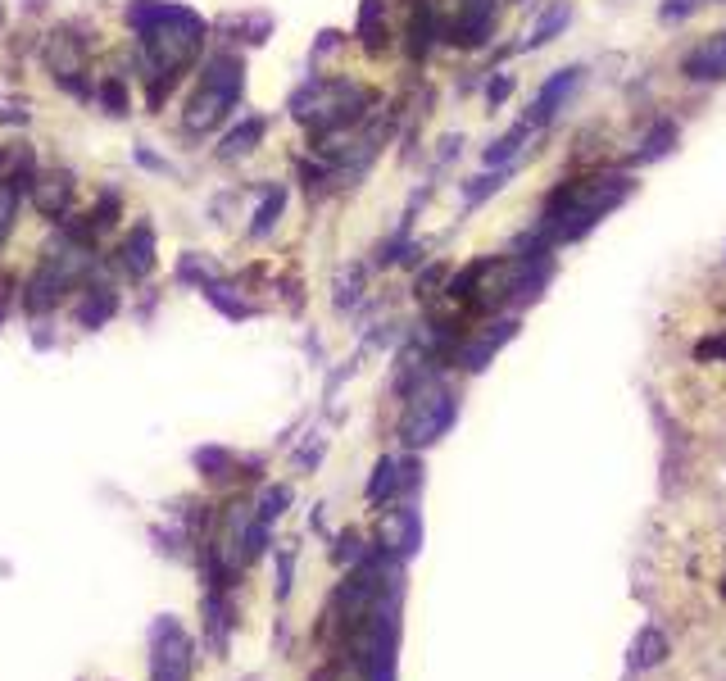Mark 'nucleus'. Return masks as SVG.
<instances>
[{"instance_id": "obj_9", "label": "nucleus", "mask_w": 726, "mask_h": 681, "mask_svg": "<svg viewBox=\"0 0 726 681\" xmlns=\"http://www.w3.org/2000/svg\"><path fill=\"white\" fill-rule=\"evenodd\" d=\"M264 137V119H246L241 123V128L232 132V137L223 141V150H218V155L223 159H236V155H250V150H255V141Z\"/></svg>"}, {"instance_id": "obj_5", "label": "nucleus", "mask_w": 726, "mask_h": 681, "mask_svg": "<svg viewBox=\"0 0 726 681\" xmlns=\"http://www.w3.org/2000/svg\"><path fill=\"white\" fill-rule=\"evenodd\" d=\"M686 78H699V82L726 78V32H713L699 50H690L686 55Z\"/></svg>"}, {"instance_id": "obj_6", "label": "nucleus", "mask_w": 726, "mask_h": 681, "mask_svg": "<svg viewBox=\"0 0 726 681\" xmlns=\"http://www.w3.org/2000/svg\"><path fill=\"white\" fill-rule=\"evenodd\" d=\"M577 82H581V69H559L554 73L545 87H540V96H536V105H531V123H545V119H554V109L563 105V100L577 91Z\"/></svg>"}, {"instance_id": "obj_2", "label": "nucleus", "mask_w": 726, "mask_h": 681, "mask_svg": "<svg viewBox=\"0 0 726 681\" xmlns=\"http://www.w3.org/2000/svg\"><path fill=\"white\" fill-rule=\"evenodd\" d=\"M241 73L246 69H241V60H232V55L209 64L205 82H200V91L187 105V128L191 132H214L218 123L227 119V109H232L236 96H241Z\"/></svg>"}, {"instance_id": "obj_8", "label": "nucleus", "mask_w": 726, "mask_h": 681, "mask_svg": "<svg viewBox=\"0 0 726 681\" xmlns=\"http://www.w3.org/2000/svg\"><path fill=\"white\" fill-rule=\"evenodd\" d=\"M568 19H572V5L568 0H554L550 10L540 14V23H536V32H531L527 46H545V41H554L563 28H568Z\"/></svg>"}, {"instance_id": "obj_3", "label": "nucleus", "mask_w": 726, "mask_h": 681, "mask_svg": "<svg viewBox=\"0 0 726 681\" xmlns=\"http://www.w3.org/2000/svg\"><path fill=\"white\" fill-rule=\"evenodd\" d=\"M454 423V395L450 391H427L413 400L409 418H404V441L427 445Z\"/></svg>"}, {"instance_id": "obj_1", "label": "nucleus", "mask_w": 726, "mask_h": 681, "mask_svg": "<svg viewBox=\"0 0 726 681\" xmlns=\"http://www.w3.org/2000/svg\"><path fill=\"white\" fill-rule=\"evenodd\" d=\"M128 23L141 32V46L155 60V73H182L200 55V41H205V23L182 5H168V0L128 5Z\"/></svg>"}, {"instance_id": "obj_11", "label": "nucleus", "mask_w": 726, "mask_h": 681, "mask_svg": "<svg viewBox=\"0 0 726 681\" xmlns=\"http://www.w3.org/2000/svg\"><path fill=\"white\" fill-rule=\"evenodd\" d=\"M109 314H114V296H109V291H100V296H87V305L78 309L82 327H100Z\"/></svg>"}, {"instance_id": "obj_14", "label": "nucleus", "mask_w": 726, "mask_h": 681, "mask_svg": "<svg viewBox=\"0 0 726 681\" xmlns=\"http://www.w3.org/2000/svg\"><path fill=\"white\" fill-rule=\"evenodd\" d=\"M96 96L105 100L109 114H123V109H128V91H123V82H118V78H105V82H100Z\"/></svg>"}, {"instance_id": "obj_20", "label": "nucleus", "mask_w": 726, "mask_h": 681, "mask_svg": "<svg viewBox=\"0 0 726 681\" xmlns=\"http://www.w3.org/2000/svg\"><path fill=\"white\" fill-rule=\"evenodd\" d=\"M509 91H513V82H509V78H495V82H491V105H500V100L509 96Z\"/></svg>"}, {"instance_id": "obj_10", "label": "nucleus", "mask_w": 726, "mask_h": 681, "mask_svg": "<svg viewBox=\"0 0 726 681\" xmlns=\"http://www.w3.org/2000/svg\"><path fill=\"white\" fill-rule=\"evenodd\" d=\"M32 200H37L41 214H59L64 200H69V182L64 178H41L37 187H32Z\"/></svg>"}, {"instance_id": "obj_17", "label": "nucleus", "mask_w": 726, "mask_h": 681, "mask_svg": "<svg viewBox=\"0 0 726 681\" xmlns=\"http://www.w3.org/2000/svg\"><path fill=\"white\" fill-rule=\"evenodd\" d=\"M391 491H395V459H382V464H377L373 486H368V495H373V500H382V495H391Z\"/></svg>"}, {"instance_id": "obj_19", "label": "nucleus", "mask_w": 726, "mask_h": 681, "mask_svg": "<svg viewBox=\"0 0 726 681\" xmlns=\"http://www.w3.org/2000/svg\"><path fill=\"white\" fill-rule=\"evenodd\" d=\"M495 187H500V178H477V187H468V200L477 205V200H481V196H491Z\"/></svg>"}, {"instance_id": "obj_21", "label": "nucleus", "mask_w": 726, "mask_h": 681, "mask_svg": "<svg viewBox=\"0 0 726 681\" xmlns=\"http://www.w3.org/2000/svg\"><path fill=\"white\" fill-rule=\"evenodd\" d=\"M0 19H5V10H0Z\"/></svg>"}, {"instance_id": "obj_13", "label": "nucleus", "mask_w": 726, "mask_h": 681, "mask_svg": "<svg viewBox=\"0 0 726 681\" xmlns=\"http://www.w3.org/2000/svg\"><path fill=\"white\" fill-rule=\"evenodd\" d=\"M672 141H677V128H672V123H663L658 132H649V137H645V146H640V159H658V155H668Z\"/></svg>"}, {"instance_id": "obj_15", "label": "nucleus", "mask_w": 726, "mask_h": 681, "mask_svg": "<svg viewBox=\"0 0 726 681\" xmlns=\"http://www.w3.org/2000/svg\"><path fill=\"white\" fill-rule=\"evenodd\" d=\"M14 205H19V191L10 182H0V241L10 237V227H14Z\"/></svg>"}, {"instance_id": "obj_16", "label": "nucleus", "mask_w": 726, "mask_h": 681, "mask_svg": "<svg viewBox=\"0 0 726 681\" xmlns=\"http://www.w3.org/2000/svg\"><path fill=\"white\" fill-rule=\"evenodd\" d=\"M527 137V128H518V132H509V137H500L491 150H486V164H504V159H513L518 155V141Z\"/></svg>"}, {"instance_id": "obj_12", "label": "nucleus", "mask_w": 726, "mask_h": 681, "mask_svg": "<svg viewBox=\"0 0 726 681\" xmlns=\"http://www.w3.org/2000/svg\"><path fill=\"white\" fill-rule=\"evenodd\" d=\"M282 205H286V191L277 187V191H268L264 196V205H259V214H255V227H250V232H255V237H264L268 227H273V218L282 214Z\"/></svg>"}, {"instance_id": "obj_7", "label": "nucleus", "mask_w": 726, "mask_h": 681, "mask_svg": "<svg viewBox=\"0 0 726 681\" xmlns=\"http://www.w3.org/2000/svg\"><path fill=\"white\" fill-rule=\"evenodd\" d=\"M123 264H128L132 277H146L150 268H155V232H150L146 223L128 237V246H123Z\"/></svg>"}, {"instance_id": "obj_4", "label": "nucleus", "mask_w": 726, "mask_h": 681, "mask_svg": "<svg viewBox=\"0 0 726 681\" xmlns=\"http://www.w3.org/2000/svg\"><path fill=\"white\" fill-rule=\"evenodd\" d=\"M191 668V641L177 632V622L155 627V681H187Z\"/></svg>"}, {"instance_id": "obj_18", "label": "nucleus", "mask_w": 726, "mask_h": 681, "mask_svg": "<svg viewBox=\"0 0 726 681\" xmlns=\"http://www.w3.org/2000/svg\"><path fill=\"white\" fill-rule=\"evenodd\" d=\"M695 5H699V0H668V5H663V19H686Z\"/></svg>"}]
</instances>
